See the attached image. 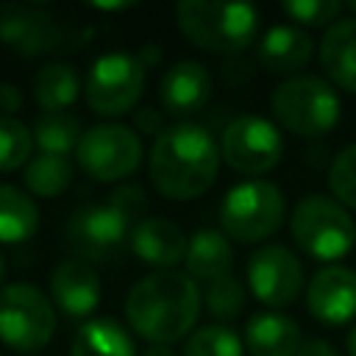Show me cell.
<instances>
[{"label": "cell", "instance_id": "6da1fadb", "mask_svg": "<svg viewBox=\"0 0 356 356\" xmlns=\"http://www.w3.org/2000/svg\"><path fill=\"white\" fill-rule=\"evenodd\" d=\"M220 145L197 122L167 125L150 147V181L172 200H192L211 189L220 170Z\"/></svg>", "mask_w": 356, "mask_h": 356}, {"label": "cell", "instance_id": "7a4b0ae2", "mask_svg": "<svg viewBox=\"0 0 356 356\" xmlns=\"http://www.w3.org/2000/svg\"><path fill=\"white\" fill-rule=\"evenodd\" d=\"M200 300V289L186 273H150L131 286L125 298V317L150 345H172L195 328Z\"/></svg>", "mask_w": 356, "mask_h": 356}, {"label": "cell", "instance_id": "3957f363", "mask_svg": "<svg viewBox=\"0 0 356 356\" xmlns=\"http://www.w3.org/2000/svg\"><path fill=\"white\" fill-rule=\"evenodd\" d=\"M145 209L147 195L134 184H122L108 195V203H86L70 217L67 245L72 248L75 259L106 261L131 239L134 225L145 220Z\"/></svg>", "mask_w": 356, "mask_h": 356}, {"label": "cell", "instance_id": "277c9868", "mask_svg": "<svg viewBox=\"0 0 356 356\" xmlns=\"http://www.w3.org/2000/svg\"><path fill=\"white\" fill-rule=\"evenodd\" d=\"M181 33L200 50L231 56L253 44L259 31V8L250 3L181 0L175 8Z\"/></svg>", "mask_w": 356, "mask_h": 356}, {"label": "cell", "instance_id": "5b68a950", "mask_svg": "<svg viewBox=\"0 0 356 356\" xmlns=\"http://www.w3.org/2000/svg\"><path fill=\"white\" fill-rule=\"evenodd\" d=\"M289 231L295 245L317 261H337L348 256L356 245L353 217L342 203L328 195L303 197L289 217Z\"/></svg>", "mask_w": 356, "mask_h": 356}, {"label": "cell", "instance_id": "8992f818", "mask_svg": "<svg viewBox=\"0 0 356 356\" xmlns=\"http://www.w3.org/2000/svg\"><path fill=\"white\" fill-rule=\"evenodd\" d=\"M273 117L281 128L298 136H323L339 122V95L317 75H295L284 81L270 100Z\"/></svg>", "mask_w": 356, "mask_h": 356}, {"label": "cell", "instance_id": "52a82bcc", "mask_svg": "<svg viewBox=\"0 0 356 356\" xmlns=\"http://www.w3.org/2000/svg\"><path fill=\"white\" fill-rule=\"evenodd\" d=\"M284 220V192L270 181H242L231 186L220 203L222 234L234 242H261L278 231Z\"/></svg>", "mask_w": 356, "mask_h": 356}, {"label": "cell", "instance_id": "ba28073f", "mask_svg": "<svg viewBox=\"0 0 356 356\" xmlns=\"http://www.w3.org/2000/svg\"><path fill=\"white\" fill-rule=\"evenodd\" d=\"M56 331V309L33 284L14 281L0 289V339L11 350H42Z\"/></svg>", "mask_w": 356, "mask_h": 356}, {"label": "cell", "instance_id": "9c48e42d", "mask_svg": "<svg viewBox=\"0 0 356 356\" xmlns=\"http://www.w3.org/2000/svg\"><path fill=\"white\" fill-rule=\"evenodd\" d=\"M145 89V64L131 53H106L95 58L83 81L86 106L103 117H120L136 108Z\"/></svg>", "mask_w": 356, "mask_h": 356}, {"label": "cell", "instance_id": "30bf717a", "mask_svg": "<svg viewBox=\"0 0 356 356\" xmlns=\"http://www.w3.org/2000/svg\"><path fill=\"white\" fill-rule=\"evenodd\" d=\"M78 164L95 181H122L142 161V139L122 122H103L83 131L78 142Z\"/></svg>", "mask_w": 356, "mask_h": 356}, {"label": "cell", "instance_id": "8fae6325", "mask_svg": "<svg viewBox=\"0 0 356 356\" xmlns=\"http://www.w3.org/2000/svg\"><path fill=\"white\" fill-rule=\"evenodd\" d=\"M284 139L278 128L256 114H242L231 120L222 131L220 156L239 175H264L281 161Z\"/></svg>", "mask_w": 356, "mask_h": 356}, {"label": "cell", "instance_id": "7c38bea8", "mask_svg": "<svg viewBox=\"0 0 356 356\" xmlns=\"http://www.w3.org/2000/svg\"><path fill=\"white\" fill-rule=\"evenodd\" d=\"M248 286L264 306L284 309L300 295L303 267L289 248L261 245L248 259Z\"/></svg>", "mask_w": 356, "mask_h": 356}, {"label": "cell", "instance_id": "4fadbf2b", "mask_svg": "<svg viewBox=\"0 0 356 356\" xmlns=\"http://www.w3.org/2000/svg\"><path fill=\"white\" fill-rule=\"evenodd\" d=\"M0 42L19 56H44L64 42L58 19L36 6H0Z\"/></svg>", "mask_w": 356, "mask_h": 356}, {"label": "cell", "instance_id": "5bb4252c", "mask_svg": "<svg viewBox=\"0 0 356 356\" xmlns=\"http://www.w3.org/2000/svg\"><path fill=\"white\" fill-rule=\"evenodd\" d=\"M306 306L314 320L342 325L356 317V273L345 264H328L314 273L306 289Z\"/></svg>", "mask_w": 356, "mask_h": 356}, {"label": "cell", "instance_id": "9a60e30c", "mask_svg": "<svg viewBox=\"0 0 356 356\" xmlns=\"http://www.w3.org/2000/svg\"><path fill=\"white\" fill-rule=\"evenodd\" d=\"M50 298L67 317H89L103 298L100 275L83 259H64L50 273Z\"/></svg>", "mask_w": 356, "mask_h": 356}, {"label": "cell", "instance_id": "2e32d148", "mask_svg": "<svg viewBox=\"0 0 356 356\" xmlns=\"http://www.w3.org/2000/svg\"><path fill=\"white\" fill-rule=\"evenodd\" d=\"M211 97V75L200 61L184 58L167 67L159 83V100L170 117H192Z\"/></svg>", "mask_w": 356, "mask_h": 356}, {"label": "cell", "instance_id": "e0dca14e", "mask_svg": "<svg viewBox=\"0 0 356 356\" xmlns=\"http://www.w3.org/2000/svg\"><path fill=\"white\" fill-rule=\"evenodd\" d=\"M128 242L145 264L156 267V273L178 267L181 261H186L189 250V239L184 236V231L164 217H145L142 222H136Z\"/></svg>", "mask_w": 356, "mask_h": 356}, {"label": "cell", "instance_id": "ac0fdd59", "mask_svg": "<svg viewBox=\"0 0 356 356\" xmlns=\"http://www.w3.org/2000/svg\"><path fill=\"white\" fill-rule=\"evenodd\" d=\"M320 67L334 89L356 95V17L325 28L320 42Z\"/></svg>", "mask_w": 356, "mask_h": 356}, {"label": "cell", "instance_id": "d6986e66", "mask_svg": "<svg viewBox=\"0 0 356 356\" xmlns=\"http://www.w3.org/2000/svg\"><path fill=\"white\" fill-rule=\"evenodd\" d=\"M300 345V325L281 312H259L245 323V348L253 356H295Z\"/></svg>", "mask_w": 356, "mask_h": 356}, {"label": "cell", "instance_id": "ffe728a7", "mask_svg": "<svg viewBox=\"0 0 356 356\" xmlns=\"http://www.w3.org/2000/svg\"><path fill=\"white\" fill-rule=\"evenodd\" d=\"M314 42L298 25H273L259 42V64L267 72L289 75L309 64Z\"/></svg>", "mask_w": 356, "mask_h": 356}, {"label": "cell", "instance_id": "44dd1931", "mask_svg": "<svg viewBox=\"0 0 356 356\" xmlns=\"http://www.w3.org/2000/svg\"><path fill=\"white\" fill-rule=\"evenodd\" d=\"M234 261V250H231V239L217 231V228H200L197 234H192L189 239V250H186V275L195 281H217L222 275H228Z\"/></svg>", "mask_w": 356, "mask_h": 356}, {"label": "cell", "instance_id": "7402d4cb", "mask_svg": "<svg viewBox=\"0 0 356 356\" xmlns=\"http://www.w3.org/2000/svg\"><path fill=\"white\" fill-rule=\"evenodd\" d=\"M81 92H83V83H81L75 67L67 61L44 64L33 75V100L44 114L67 111L78 100Z\"/></svg>", "mask_w": 356, "mask_h": 356}, {"label": "cell", "instance_id": "603a6c76", "mask_svg": "<svg viewBox=\"0 0 356 356\" xmlns=\"http://www.w3.org/2000/svg\"><path fill=\"white\" fill-rule=\"evenodd\" d=\"M70 356H136V348L120 323L95 317L86 320L72 337Z\"/></svg>", "mask_w": 356, "mask_h": 356}, {"label": "cell", "instance_id": "cb8c5ba5", "mask_svg": "<svg viewBox=\"0 0 356 356\" xmlns=\"http://www.w3.org/2000/svg\"><path fill=\"white\" fill-rule=\"evenodd\" d=\"M39 228L36 203L17 186L0 184V245L28 242Z\"/></svg>", "mask_w": 356, "mask_h": 356}, {"label": "cell", "instance_id": "d4e9b609", "mask_svg": "<svg viewBox=\"0 0 356 356\" xmlns=\"http://www.w3.org/2000/svg\"><path fill=\"white\" fill-rule=\"evenodd\" d=\"M72 161L67 156H53V153H36L22 170V184L28 192L39 197H56L64 195L72 184Z\"/></svg>", "mask_w": 356, "mask_h": 356}, {"label": "cell", "instance_id": "484cf974", "mask_svg": "<svg viewBox=\"0 0 356 356\" xmlns=\"http://www.w3.org/2000/svg\"><path fill=\"white\" fill-rule=\"evenodd\" d=\"M83 131H81V120L70 111H58V114H42L33 122V142L39 145V153H53V156H70L72 150H78Z\"/></svg>", "mask_w": 356, "mask_h": 356}, {"label": "cell", "instance_id": "4316f807", "mask_svg": "<svg viewBox=\"0 0 356 356\" xmlns=\"http://www.w3.org/2000/svg\"><path fill=\"white\" fill-rule=\"evenodd\" d=\"M31 150H33V131L17 117L0 114V172L25 167L31 161Z\"/></svg>", "mask_w": 356, "mask_h": 356}, {"label": "cell", "instance_id": "83f0119b", "mask_svg": "<svg viewBox=\"0 0 356 356\" xmlns=\"http://www.w3.org/2000/svg\"><path fill=\"white\" fill-rule=\"evenodd\" d=\"M203 303L209 309V314L220 323H228V320H236L245 309V286L239 278H234L231 273L211 281L206 286V295H203Z\"/></svg>", "mask_w": 356, "mask_h": 356}, {"label": "cell", "instance_id": "f1b7e54d", "mask_svg": "<svg viewBox=\"0 0 356 356\" xmlns=\"http://www.w3.org/2000/svg\"><path fill=\"white\" fill-rule=\"evenodd\" d=\"M184 356H242V339L228 325H203L184 345Z\"/></svg>", "mask_w": 356, "mask_h": 356}, {"label": "cell", "instance_id": "f546056e", "mask_svg": "<svg viewBox=\"0 0 356 356\" xmlns=\"http://www.w3.org/2000/svg\"><path fill=\"white\" fill-rule=\"evenodd\" d=\"M328 186L337 203L356 211V145H348L334 156L328 170Z\"/></svg>", "mask_w": 356, "mask_h": 356}, {"label": "cell", "instance_id": "4dcf8cb0", "mask_svg": "<svg viewBox=\"0 0 356 356\" xmlns=\"http://www.w3.org/2000/svg\"><path fill=\"white\" fill-rule=\"evenodd\" d=\"M281 11L292 19V22H300V25H309V28H331L337 14L342 11V3L337 0H289L281 6Z\"/></svg>", "mask_w": 356, "mask_h": 356}, {"label": "cell", "instance_id": "1f68e13d", "mask_svg": "<svg viewBox=\"0 0 356 356\" xmlns=\"http://www.w3.org/2000/svg\"><path fill=\"white\" fill-rule=\"evenodd\" d=\"M134 125H136V134L159 136V134L164 131V117H161L159 108L145 106V108H136V111H134Z\"/></svg>", "mask_w": 356, "mask_h": 356}, {"label": "cell", "instance_id": "d6a6232c", "mask_svg": "<svg viewBox=\"0 0 356 356\" xmlns=\"http://www.w3.org/2000/svg\"><path fill=\"white\" fill-rule=\"evenodd\" d=\"M22 108V92L17 83H0V111L3 117H11Z\"/></svg>", "mask_w": 356, "mask_h": 356}, {"label": "cell", "instance_id": "836d02e7", "mask_svg": "<svg viewBox=\"0 0 356 356\" xmlns=\"http://www.w3.org/2000/svg\"><path fill=\"white\" fill-rule=\"evenodd\" d=\"M295 356H337V350L325 339H309L300 345V350Z\"/></svg>", "mask_w": 356, "mask_h": 356}, {"label": "cell", "instance_id": "e575fe53", "mask_svg": "<svg viewBox=\"0 0 356 356\" xmlns=\"http://www.w3.org/2000/svg\"><path fill=\"white\" fill-rule=\"evenodd\" d=\"M145 356H175V353L170 345H150V348H145Z\"/></svg>", "mask_w": 356, "mask_h": 356}, {"label": "cell", "instance_id": "d590c367", "mask_svg": "<svg viewBox=\"0 0 356 356\" xmlns=\"http://www.w3.org/2000/svg\"><path fill=\"white\" fill-rule=\"evenodd\" d=\"M345 348H348V356H356V325L350 328V334H348V342H345Z\"/></svg>", "mask_w": 356, "mask_h": 356}, {"label": "cell", "instance_id": "8d00e7d4", "mask_svg": "<svg viewBox=\"0 0 356 356\" xmlns=\"http://www.w3.org/2000/svg\"><path fill=\"white\" fill-rule=\"evenodd\" d=\"M3 278H6V259H3V253H0V284H3Z\"/></svg>", "mask_w": 356, "mask_h": 356}, {"label": "cell", "instance_id": "74e56055", "mask_svg": "<svg viewBox=\"0 0 356 356\" xmlns=\"http://www.w3.org/2000/svg\"><path fill=\"white\" fill-rule=\"evenodd\" d=\"M350 8H353V11H356V3H350Z\"/></svg>", "mask_w": 356, "mask_h": 356}]
</instances>
